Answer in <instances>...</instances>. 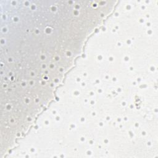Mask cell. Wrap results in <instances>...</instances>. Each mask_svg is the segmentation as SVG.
Instances as JSON below:
<instances>
[{
    "mask_svg": "<svg viewBox=\"0 0 158 158\" xmlns=\"http://www.w3.org/2000/svg\"><path fill=\"white\" fill-rule=\"evenodd\" d=\"M17 135L9 127H1V157L14 144Z\"/></svg>",
    "mask_w": 158,
    "mask_h": 158,
    "instance_id": "cell-1",
    "label": "cell"
},
{
    "mask_svg": "<svg viewBox=\"0 0 158 158\" xmlns=\"http://www.w3.org/2000/svg\"><path fill=\"white\" fill-rule=\"evenodd\" d=\"M101 4L97 6L99 8V10L102 13V15H107L113 9L114 4L115 1H104V2H100Z\"/></svg>",
    "mask_w": 158,
    "mask_h": 158,
    "instance_id": "cell-2",
    "label": "cell"
}]
</instances>
